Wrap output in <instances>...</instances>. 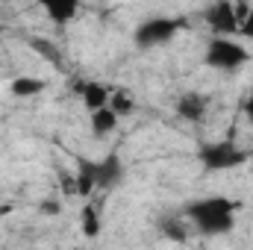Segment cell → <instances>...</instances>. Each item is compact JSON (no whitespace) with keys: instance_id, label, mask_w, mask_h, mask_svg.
I'll use <instances>...</instances> for the list:
<instances>
[{"instance_id":"obj_1","label":"cell","mask_w":253,"mask_h":250,"mask_svg":"<svg viewBox=\"0 0 253 250\" xmlns=\"http://www.w3.org/2000/svg\"><path fill=\"white\" fill-rule=\"evenodd\" d=\"M239 203L230 197H200L186 206V221L200 236H227L236 227Z\"/></svg>"},{"instance_id":"obj_2","label":"cell","mask_w":253,"mask_h":250,"mask_svg":"<svg viewBox=\"0 0 253 250\" xmlns=\"http://www.w3.org/2000/svg\"><path fill=\"white\" fill-rule=\"evenodd\" d=\"M206 65L215 68V71H239L242 65L251 62V50L239 42V39H209L206 44Z\"/></svg>"},{"instance_id":"obj_3","label":"cell","mask_w":253,"mask_h":250,"mask_svg":"<svg viewBox=\"0 0 253 250\" xmlns=\"http://www.w3.org/2000/svg\"><path fill=\"white\" fill-rule=\"evenodd\" d=\"M197 156H200L203 168H209V171H227V168L245 165V159H248V153L233 141H209L200 147Z\"/></svg>"},{"instance_id":"obj_4","label":"cell","mask_w":253,"mask_h":250,"mask_svg":"<svg viewBox=\"0 0 253 250\" xmlns=\"http://www.w3.org/2000/svg\"><path fill=\"white\" fill-rule=\"evenodd\" d=\"M80 174L91 183L94 188H112L121 183L124 177V165L118 159V153H109L97 162H80Z\"/></svg>"},{"instance_id":"obj_5","label":"cell","mask_w":253,"mask_h":250,"mask_svg":"<svg viewBox=\"0 0 253 250\" xmlns=\"http://www.w3.org/2000/svg\"><path fill=\"white\" fill-rule=\"evenodd\" d=\"M183 21L177 18H150L144 24H138L135 30V44L138 47H156V44H165L168 39H174L180 33Z\"/></svg>"},{"instance_id":"obj_6","label":"cell","mask_w":253,"mask_h":250,"mask_svg":"<svg viewBox=\"0 0 253 250\" xmlns=\"http://www.w3.org/2000/svg\"><path fill=\"white\" fill-rule=\"evenodd\" d=\"M206 24L212 27V39H233L239 33V12L236 3H215L206 9Z\"/></svg>"},{"instance_id":"obj_7","label":"cell","mask_w":253,"mask_h":250,"mask_svg":"<svg viewBox=\"0 0 253 250\" xmlns=\"http://www.w3.org/2000/svg\"><path fill=\"white\" fill-rule=\"evenodd\" d=\"M177 115L183 118V121H189V124H197V121H203L206 118V112H209V100H206V94H200V91H186V94H180L177 97Z\"/></svg>"},{"instance_id":"obj_8","label":"cell","mask_w":253,"mask_h":250,"mask_svg":"<svg viewBox=\"0 0 253 250\" xmlns=\"http://www.w3.org/2000/svg\"><path fill=\"white\" fill-rule=\"evenodd\" d=\"M77 91H80V97H83V103H85V109H88V112L106 109V106H109V97H112V91H109L103 83H94V80L83 83Z\"/></svg>"},{"instance_id":"obj_9","label":"cell","mask_w":253,"mask_h":250,"mask_svg":"<svg viewBox=\"0 0 253 250\" xmlns=\"http://www.w3.org/2000/svg\"><path fill=\"white\" fill-rule=\"evenodd\" d=\"M9 91H12V97H36V94L44 91V80L30 77V74H21V77H15L9 83Z\"/></svg>"},{"instance_id":"obj_10","label":"cell","mask_w":253,"mask_h":250,"mask_svg":"<svg viewBox=\"0 0 253 250\" xmlns=\"http://www.w3.org/2000/svg\"><path fill=\"white\" fill-rule=\"evenodd\" d=\"M121 124V118L106 106V109H97V112H91V132L97 135V138H103V135H112L115 129Z\"/></svg>"},{"instance_id":"obj_11","label":"cell","mask_w":253,"mask_h":250,"mask_svg":"<svg viewBox=\"0 0 253 250\" xmlns=\"http://www.w3.org/2000/svg\"><path fill=\"white\" fill-rule=\"evenodd\" d=\"M80 230H83V236H88V239H97V236H100L103 221H100V212H97L94 206H85V209L80 212Z\"/></svg>"},{"instance_id":"obj_12","label":"cell","mask_w":253,"mask_h":250,"mask_svg":"<svg viewBox=\"0 0 253 250\" xmlns=\"http://www.w3.org/2000/svg\"><path fill=\"white\" fill-rule=\"evenodd\" d=\"M44 12H47L56 24H71V21H74V15L80 12V3H65V0L44 3Z\"/></svg>"},{"instance_id":"obj_13","label":"cell","mask_w":253,"mask_h":250,"mask_svg":"<svg viewBox=\"0 0 253 250\" xmlns=\"http://www.w3.org/2000/svg\"><path fill=\"white\" fill-rule=\"evenodd\" d=\"M109 109H112L118 118H126V115L135 109V103H132V97H129L126 91H112V97H109Z\"/></svg>"},{"instance_id":"obj_14","label":"cell","mask_w":253,"mask_h":250,"mask_svg":"<svg viewBox=\"0 0 253 250\" xmlns=\"http://www.w3.org/2000/svg\"><path fill=\"white\" fill-rule=\"evenodd\" d=\"M239 36L242 39H253V6H251V12L239 21Z\"/></svg>"},{"instance_id":"obj_15","label":"cell","mask_w":253,"mask_h":250,"mask_svg":"<svg viewBox=\"0 0 253 250\" xmlns=\"http://www.w3.org/2000/svg\"><path fill=\"white\" fill-rule=\"evenodd\" d=\"M245 115H248V121H251V126H253V94L245 100Z\"/></svg>"},{"instance_id":"obj_16","label":"cell","mask_w":253,"mask_h":250,"mask_svg":"<svg viewBox=\"0 0 253 250\" xmlns=\"http://www.w3.org/2000/svg\"><path fill=\"white\" fill-rule=\"evenodd\" d=\"M0 33H3V24H0Z\"/></svg>"}]
</instances>
